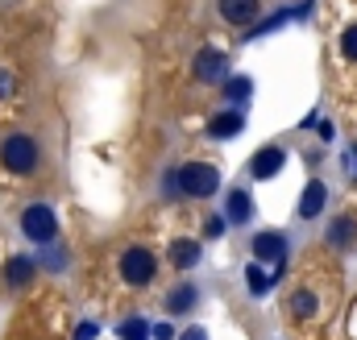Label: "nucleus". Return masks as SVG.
Segmentation results:
<instances>
[{"mask_svg": "<svg viewBox=\"0 0 357 340\" xmlns=\"http://www.w3.org/2000/svg\"><path fill=\"white\" fill-rule=\"evenodd\" d=\"M278 274H282V270H278ZM278 274H262V265H250V270H245V286H250V295H266Z\"/></svg>", "mask_w": 357, "mask_h": 340, "instance_id": "obj_16", "label": "nucleus"}, {"mask_svg": "<svg viewBox=\"0 0 357 340\" xmlns=\"http://www.w3.org/2000/svg\"><path fill=\"white\" fill-rule=\"evenodd\" d=\"M178 340H208V332H204V328H187Z\"/></svg>", "mask_w": 357, "mask_h": 340, "instance_id": "obj_25", "label": "nucleus"}, {"mask_svg": "<svg viewBox=\"0 0 357 340\" xmlns=\"http://www.w3.org/2000/svg\"><path fill=\"white\" fill-rule=\"evenodd\" d=\"M341 54H345L349 63H357V25H349V29L341 33Z\"/></svg>", "mask_w": 357, "mask_h": 340, "instance_id": "obj_20", "label": "nucleus"}, {"mask_svg": "<svg viewBox=\"0 0 357 340\" xmlns=\"http://www.w3.org/2000/svg\"><path fill=\"white\" fill-rule=\"evenodd\" d=\"M316 133H320L324 141H333V121H320V129H316Z\"/></svg>", "mask_w": 357, "mask_h": 340, "instance_id": "obj_26", "label": "nucleus"}, {"mask_svg": "<svg viewBox=\"0 0 357 340\" xmlns=\"http://www.w3.org/2000/svg\"><path fill=\"white\" fill-rule=\"evenodd\" d=\"M13 87H17V79H13L8 71H0V100H8V95H13Z\"/></svg>", "mask_w": 357, "mask_h": 340, "instance_id": "obj_22", "label": "nucleus"}, {"mask_svg": "<svg viewBox=\"0 0 357 340\" xmlns=\"http://www.w3.org/2000/svg\"><path fill=\"white\" fill-rule=\"evenodd\" d=\"M154 274H158V261H154L150 249L133 245V249H125V254H121V278H125L129 286H150V282H154Z\"/></svg>", "mask_w": 357, "mask_h": 340, "instance_id": "obj_4", "label": "nucleus"}, {"mask_svg": "<svg viewBox=\"0 0 357 340\" xmlns=\"http://www.w3.org/2000/svg\"><path fill=\"white\" fill-rule=\"evenodd\" d=\"M33 274H38V261H33V257L17 254V257H8V261H4V282H8V286H17V291H21V286H29V282H33Z\"/></svg>", "mask_w": 357, "mask_h": 340, "instance_id": "obj_7", "label": "nucleus"}, {"mask_svg": "<svg viewBox=\"0 0 357 340\" xmlns=\"http://www.w3.org/2000/svg\"><path fill=\"white\" fill-rule=\"evenodd\" d=\"M225 224H229L225 216H212V220L204 224V233H208V237H220V233H225Z\"/></svg>", "mask_w": 357, "mask_h": 340, "instance_id": "obj_21", "label": "nucleus"}, {"mask_svg": "<svg viewBox=\"0 0 357 340\" xmlns=\"http://www.w3.org/2000/svg\"><path fill=\"white\" fill-rule=\"evenodd\" d=\"M195 79L199 84H225L229 79V54L216 50V46H204L195 54Z\"/></svg>", "mask_w": 357, "mask_h": 340, "instance_id": "obj_5", "label": "nucleus"}, {"mask_svg": "<svg viewBox=\"0 0 357 340\" xmlns=\"http://www.w3.org/2000/svg\"><path fill=\"white\" fill-rule=\"evenodd\" d=\"M324 199H328V187H324L320 178H312V183L303 187V199H299V216H303V220H316V216L324 212Z\"/></svg>", "mask_w": 357, "mask_h": 340, "instance_id": "obj_9", "label": "nucleus"}, {"mask_svg": "<svg viewBox=\"0 0 357 340\" xmlns=\"http://www.w3.org/2000/svg\"><path fill=\"white\" fill-rule=\"evenodd\" d=\"M171 265H178V270H191L195 261H199V241L195 237H178V241H171Z\"/></svg>", "mask_w": 357, "mask_h": 340, "instance_id": "obj_14", "label": "nucleus"}, {"mask_svg": "<svg viewBox=\"0 0 357 340\" xmlns=\"http://www.w3.org/2000/svg\"><path fill=\"white\" fill-rule=\"evenodd\" d=\"M225 91H229L233 100H245V95L254 91V84H250L245 75H233V79H225Z\"/></svg>", "mask_w": 357, "mask_h": 340, "instance_id": "obj_19", "label": "nucleus"}, {"mask_svg": "<svg viewBox=\"0 0 357 340\" xmlns=\"http://www.w3.org/2000/svg\"><path fill=\"white\" fill-rule=\"evenodd\" d=\"M175 178H178V195H187V199H208V195L220 191V170L208 167V162H183L175 170Z\"/></svg>", "mask_w": 357, "mask_h": 340, "instance_id": "obj_2", "label": "nucleus"}, {"mask_svg": "<svg viewBox=\"0 0 357 340\" xmlns=\"http://www.w3.org/2000/svg\"><path fill=\"white\" fill-rule=\"evenodd\" d=\"M116 337L121 340H150V324H146L142 316H129V320H121Z\"/></svg>", "mask_w": 357, "mask_h": 340, "instance_id": "obj_17", "label": "nucleus"}, {"mask_svg": "<svg viewBox=\"0 0 357 340\" xmlns=\"http://www.w3.org/2000/svg\"><path fill=\"white\" fill-rule=\"evenodd\" d=\"M96 332H100V328H96V324L88 320V324H79V328H75V340H91Z\"/></svg>", "mask_w": 357, "mask_h": 340, "instance_id": "obj_24", "label": "nucleus"}, {"mask_svg": "<svg viewBox=\"0 0 357 340\" xmlns=\"http://www.w3.org/2000/svg\"><path fill=\"white\" fill-rule=\"evenodd\" d=\"M21 233H25L29 241H38V245H54V237H59V216H54V208L29 203V208L21 212Z\"/></svg>", "mask_w": 357, "mask_h": 340, "instance_id": "obj_3", "label": "nucleus"}, {"mask_svg": "<svg viewBox=\"0 0 357 340\" xmlns=\"http://www.w3.org/2000/svg\"><path fill=\"white\" fill-rule=\"evenodd\" d=\"M150 337L154 340H175V328H171V324H158V328H150Z\"/></svg>", "mask_w": 357, "mask_h": 340, "instance_id": "obj_23", "label": "nucleus"}, {"mask_svg": "<svg viewBox=\"0 0 357 340\" xmlns=\"http://www.w3.org/2000/svg\"><path fill=\"white\" fill-rule=\"evenodd\" d=\"M316 307H320V303H316V295H312V291H295V299H291V316H295V320L316 316Z\"/></svg>", "mask_w": 357, "mask_h": 340, "instance_id": "obj_18", "label": "nucleus"}, {"mask_svg": "<svg viewBox=\"0 0 357 340\" xmlns=\"http://www.w3.org/2000/svg\"><path fill=\"white\" fill-rule=\"evenodd\" d=\"M324 241H328L333 249H349V245L357 241V220H354V216H337V220L328 224Z\"/></svg>", "mask_w": 357, "mask_h": 340, "instance_id": "obj_11", "label": "nucleus"}, {"mask_svg": "<svg viewBox=\"0 0 357 340\" xmlns=\"http://www.w3.org/2000/svg\"><path fill=\"white\" fill-rule=\"evenodd\" d=\"M241 112H216L212 121H208V137H216V141H229V137H237L241 133Z\"/></svg>", "mask_w": 357, "mask_h": 340, "instance_id": "obj_12", "label": "nucleus"}, {"mask_svg": "<svg viewBox=\"0 0 357 340\" xmlns=\"http://www.w3.org/2000/svg\"><path fill=\"white\" fill-rule=\"evenodd\" d=\"M258 8H262V0H220V17L229 25H250L258 17Z\"/></svg>", "mask_w": 357, "mask_h": 340, "instance_id": "obj_10", "label": "nucleus"}, {"mask_svg": "<svg viewBox=\"0 0 357 340\" xmlns=\"http://www.w3.org/2000/svg\"><path fill=\"white\" fill-rule=\"evenodd\" d=\"M282 162H287V154H282L278 146H266V150H258V154H254L250 174H254V178H274V174L282 170Z\"/></svg>", "mask_w": 357, "mask_h": 340, "instance_id": "obj_8", "label": "nucleus"}, {"mask_svg": "<svg viewBox=\"0 0 357 340\" xmlns=\"http://www.w3.org/2000/svg\"><path fill=\"white\" fill-rule=\"evenodd\" d=\"M250 216H254V199H250V191H229L225 220H229V224H245Z\"/></svg>", "mask_w": 357, "mask_h": 340, "instance_id": "obj_13", "label": "nucleus"}, {"mask_svg": "<svg viewBox=\"0 0 357 340\" xmlns=\"http://www.w3.org/2000/svg\"><path fill=\"white\" fill-rule=\"evenodd\" d=\"M195 295H199V291H195L191 282L175 286V291L167 295V307H171V316H183V311H191V307H195Z\"/></svg>", "mask_w": 357, "mask_h": 340, "instance_id": "obj_15", "label": "nucleus"}, {"mask_svg": "<svg viewBox=\"0 0 357 340\" xmlns=\"http://www.w3.org/2000/svg\"><path fill=\"white\" fill-rule=\"evenodd\" d=\"M0 162H4L8 174H33L38 162H42V150L29 133H8L0 141Z\"/></svg>", "mask_w": 357, "mask_h": 340, "instance_id": "obj_1", "label": "nucleus"}, {"mask_svg": "<svg viewBox=\"0 0 357 340\" xmlns=\"http://www.w3.org/2000/svg\"><path fill=\"white\" fill-rule=\"evenodd\" d=\"M250 249H254V257H258V261L282 265V261H287V249H291V245H287V237H282V233H258Z\"/></svg>", "mask_w": 357, "mask_h": 340, "instance_id": "obj_6", "label": "nucleus"}]
</instances>
